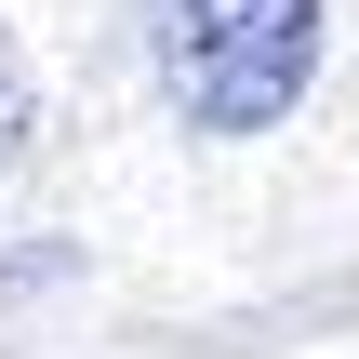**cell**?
I'll return each mask as SVG.
<instances>
[{"mask_svg":"<svg viewBox=\"0 0 359 359\" xmlns=\"http://www.w3.org/2000/svg\"><path fill=\"white\" fill-rule=\"evenodd\" d=\"M133 13L173 120L200 133H280L320 93V0H133Z\"/></svg>","mask_w":359,"mask_h":359,"instance_id":"cell-1","label":"cell"},{"mask_svg":"<svg viewBox=\"0 0 359 359\" xmlns=\"http://www.w3.org/2000/svg\"><path fill=\"white\" fill-rule=\"evenodd\" d=\"M27 53H13V27H0V187H13V160H27Z\"/></svg>","mask_w":359,"mask_h":359,"instance_id":"cell-2","label":"cell"}]
</instances>
